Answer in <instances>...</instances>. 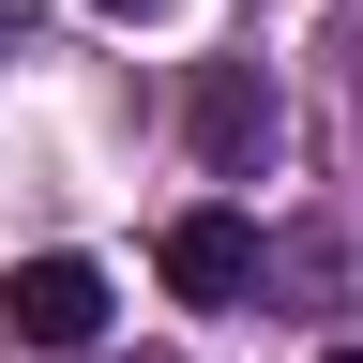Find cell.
Wrapping results in <instances>:
<instances>
[{"label": "cell", "mask_w": 363, "mask_h": 363, "mask_svg": "<svg viewBox=\"0 0 363 363\" xmlns=\"http://www.w3.org/2000/svg\"><path fill=\"white\" fill-rule=\"evenodd\" d=\"M152 363H167V348H152Z\"/></svg>", "instance_id": "6"}, {"label": "cell", "mask_w": 363, "mask_h": 363, "mask_svg": "<svg viewBox=\"0 0 363 363\" xmlns=\"http://www.w3.org/2000/svg\"><path fill=\"white\" fill-rule=\"evenodd\" d=\"M182 136H197V167H227V182H242V167L272 152V76H257V61H197V91H182Z\"/></svg>", "instance_id": "2"}, {"label": "cell", "mask_w": 363, "mask_h": 363, "mask_svg": "<svg viewBox=\"0 0 363 363\" xmlns=\"http://www.w3.org/2000/svg\"><path fill=\"white\" fill-rule=\"evenodd\" d=\"M318 363H363V348H318Z\"/></svg>", "instance_id": "5"}, {"label": "cell", "mask_w": 363, "mask_h": 363, "mask_svg": "<svg viewBox=\"0 0 363 363\" xmlns=\"http://www.w3.org/2000/svg\"><path fill=\"white\" fill-rule=\"evenodd\" d=\"M167 288H182V303H242V288H257V212L197 197V212L167 227Z\"/></svg>", "instance_id": "3"}, {"label": "cell", "mask_w": 363, "mask_h": 363, "mask_svg": "<svg viewBox=\"0 0 363 363\" xmlns=\"http://www.w3.org/2000/svg\"><path fill=\"white\" fill-rule=\"evenodd\" d=\"M0 333H16V348H91V333H106V272H91V257H16V272H0Z\"/></svg>", "instance_id": "1"}, {"label": "cell", "mask_w": 363, "mask_h": 363, "mask_svg": "<svg viewBox=\"0 0 363 363\" xmlns=\"http://www.w3.org/2000/svg\"><path fill=\"white\" fill-rule=\"evenodd\" d=\"M91 16H121V30H167V16H182V0H91Z\"/></svg>", "instance_id": "4"}]
</instances>
